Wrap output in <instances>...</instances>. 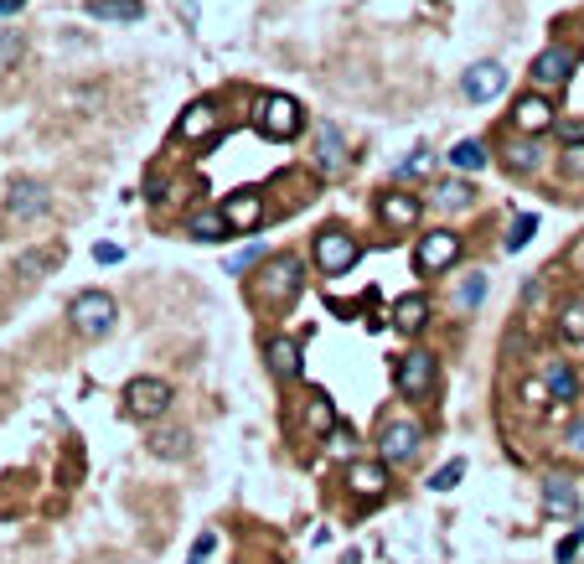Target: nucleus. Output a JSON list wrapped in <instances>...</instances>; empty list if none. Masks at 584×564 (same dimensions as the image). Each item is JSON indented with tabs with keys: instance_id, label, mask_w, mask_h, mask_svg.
<instances>
[{
	"instance_id": "14",
	"label": "nucleus",
	"mask_w": 584,
	"mask_h": 564,
	"mask_svg": "<svg viewBox=\"0 0 584 564\" xmlns=\"http://www.w3.org/2000/svg\"><path fill=\"white\" fill-rule=\"evenodd\" d=\"M419 213H424V207H419V197L414 192H383L378 197V223L383 228H398V233H404V228H414L419 223Z\"/></svg>"
},
{
	"instance_id": "27",
	"label": "nucleus",
	"mask_w": 584,
	"mask_h": 564,
	"mask_svg": "<svg viewBox=\"0 0 584 564\" xmlns=\"http://www.w3.org/2000/svg\"><path fill=\"white\" fill-rule=\"evenodd\" d=\"M21 52H26L21 26H6V32H0V73H6V68H16V63H21Z\"/></svg>"
},
{
	"instance_id": "7",
	"label": "nucleus",
	"mask_w": 584,
	"mask_h": 564,
	"mask_svg": "<svg viewBox=\"0 0 584 564\" xmlns=\"http://www.w3.org/2000/svg\"><path fill=\"white\" fill-rule=\"evenodd\" d=\"M455 259H460V233H450V228H435L414 244V270L419 275H445Z\"/></svg>"
},
{
	"instance_id": "1",
	"label": "nucleus",
	"mask_w": 584,
	"mask_h": 564,
	"mask_svg": "<svg viewBox=\"0 0 584 564\" xmlns=\"http://www.w3.org/2000/svg\"><path fill=\"white\" fill-rule=\"evenodd\" d=\"M300 290H305L300 259H295V254H274L264 270H259V280H254V301L269 306V311H290Z\"/></svg>"
},
{
	"instance_id": "42",
	"label": "nucleus",
	"mask_w": 584,
	"mask_h": 564,
	"mask_svg": "<svg viewBox=\"0 0 584 564\" xmlns=\"http://www.w3.org/2000/svg\"><path fill=\"white\" fill-rule=\"evenodd\" d=\"M176 11L187 16V21H197V0H176Z\"/></svg>"
},
{
	"instance_id": "24",
	"label": "nucleus",
	"mask_w": 584,
	"mask_h": 564,
	"mask_svg": "<svg viewBox=\"0 0 584 564\" xmlns=\"http://www.w3.org/2000/svg\"><path fill=\"white\" fill-rule=\"evenodd\" d=\"M538 161H543V151L533 145V135H528V140H512V145H507V171L528 176V171H538Z\"/></svg>"
},
{
	"instance_id": "29",
	"label": "nucleus",
	"mask_w": 584,
	"mask_h": 564,
	"mask_svg": "<svg viewBox=\"0 0 584 564\" xmlns=\"http://www.w3.org/2000/svg\"><path fill=\"white\" fill-rule=\"evenodd\" d=\"M305 425H311L316 435H326V430L336 425V414H331V404H326V394H311V404H305Z\"/></svg>"
},
{
	"instance_id": "9",
	"label": "nucleus",
	"mask_w": 584,
	"mask_h": 564,
	"mask_svg": "<svg viewBox=\"0 0 584 564\" xmlns=\"http://www.w3.org/2000/svg\"><path fill=\"white\" fill-rule=\"evenodd\" d=\"M502 88H507V68L491 63V57H486V63H476V68H466V78H460V94H466L471 104H491Z\"/></svg>"
},
{
	"instance_id": "8",
	"label": "nucleus",
	"mask_w": 584,
	"mask_h": 564,
	"mask_svg": "<svg viewBox=\"0 0 584 564\" xmlns=\"http://www.w3.org/2000/svg\"><path fill=\"white\" fill-rule=\"evenodd\" d=\"M378 451H383L388 466H409V461L424 451V430H419L414 420H388L383 435H378Z\"/></svg>"
},
{
	"instance_id": "25",
	"label": "nucleus",
	"mask_w": 584,
	"mask_h": 564,
	"mask_svg": "<svg viewBox=\"0 0 584 564\" xmlns=\"http://www.w3.org/2000/svg\"><path fill=\"white\" fill-rule=\"evenodd\" d=\"M450 166L455 171H481L486 166V145L481 140H460L455 151H450Z\"/></svg>"
},
{
	"instance_id": "3",
	"label": "nucleus",
	"mask_w": 584,
	"mask_h": 564,
	"mask_svg": "<svg viewBox=\"0 0 584 564\" xmlns=\"http://www.w3.org/2000/svg\"><path fill=\"white\" fill-rule=\"evenodd\" d=\"M254 125H259L264 140H295L300 125H305V114H300V104L290 94H264L254 104Z\"/></svg>"
},
{
	"instance_id": "16",
	"label": "nucleus",
	"mask_w": 584,
	"mask_h": 564,
	"mask_svg": "<svg viewBox=\"0 0 584 564\" xmlns=\"http://www.w3.org/2000/svg\"><path fill=\"white\" fill-rule=\"evenodd\" d=\"M223 218H228L233 233H254V228L264 223V197H259V192H233V197L223 202Z\"/></svg>"
},
{
	"instance_id": "26",
	"label": "nucleus",
	"mask_w": 584,
	"mask_h": 564,
	"mask_svg": "<svg viewBox=\"0 0 584 564\" xmlns=\"http://www.w3.org/2000/svg\"><path fill=\"white\" fill-rule=\"evenodd\" d=\"M150 451H156V456H187V430H156V435H150Z\"/></svg>"
},
{
	"instance_id": "22",
	"label": "nucleus",
	"mask_w": 584,
	"mask_h": 564,
	"mask_svg": "<svg viewBox=\"0 0 584 564\" xmlns=\"http://www.w3.org/2000/svg\"><path fill=\"white\" fill-rule=\"evenodd\" d=\"M187 233H192V239H202V244L233 239V228H228V218H223V207H218V213H192V218H187Z\"/></svg>"
},
{
	"instance_id": "37",
	"label": "nucleus",
	"mask_w": 584,
	"mask_h": 564,
	"mask_svg": "<svg viewBox=\"0 0 584 564\" xmlns=\"http://www.w3.org/2000/svg\"><path fill=\"white\" fill-rule=\"evenodd\" d=\"M57 264V254H26V259H16V270L21 275H42V270H52Z\"/></svg>"
},
{
	"instance_id": "39",
	"label": "nucleus",
	"mask_w": 584,
	"mask_h": 564,
	"mask_svg": "<svg viewBox=\"0 0 584 564\" xmlns=\"http://www.w3.org/2000/svg\"><path fill=\"white\" fill-rule=\"evenodd\" d=\"M94 259L99 264H119V259H125V249H119V244H94Z\"/></svg>"
},
{
	"instance_id": "34",
	"label": "nucleus",
	"mask_w": 584,
	"mask_h": 564,
	"mask_svg": "<svg viewBox=\"0 0 584 564\" xmlns=\"http://www.w3.org/2000/svg\"><path fill=\"white\" fill-rule=\"evenodd\" d=\"M435 197H440V207H471V187L466 182H440Z\"/></svg>"
},
{
	"instance_id": "40",
	"label": "nucleus",
	"mask_w": 584,
	"mask_h": 564,
	"mask_svg": "<svg viewBox=\"0 0 584 564\" xmlns=\"http://www.w3.org/2000/svg\"><path fill=\"white\" fill-rule=\"evenodd\" d=\"M254 259H259V249H243V254H238V259H233V264H228V270H233V275H238V270H249V264H254Z\"/></svg>"
},
{
	"instance_id": "20",
	"label": "nucleus",
	"mask_w": 584,
	"mask_h": 564,
	"mask_svg": "<svg viewBox=\"0 0 584 564\" xmlns=\"http://www.w3.org/2000/svg\"><path fill=\"white\" fill-rule=\"evenodd\" d=\"M424 321H429V301H424V295H404V301H393V326L404 337L424 332Z\"/></svg>"
},
{
	"instance_id": "15",
	"label": "nucleus",
	"mask_w": 584,
	"mask_h": 564,
	"mask_svg": "<svg viewBox=\"0 0 584 564\" xmlns=\"http://www.w3.org/2000/svg\"><path fill=\"white\" fill-rule=\"evenodd\" d=\"M218 125H223V120H218V109L202 99V104H192L187 114H181L171 135H176V140H187V145H197V140H212V135H218Z\"/></svg>"
},
{
	"instance_id": "10",
	"label": "nucleus",
	"mask_w": 584,
	"mask_h": 564,
	"mask_svg": "<svg viewBox=\"0 0 584 564\" xmlns=\"http://www.w3.org/2000/svg\"><path fill=\"white\" fill-rule=\"evenodd\" d=\"M316 166L326 171V176H342L347 166H352V151H347V135L336 130L331 120H321L316 125Z\"/></svg>"
},
{
	"instance_id": "28",
	"label": "nucleus",
	"mask_w": 584,
	"mask_h": 564,
	"mask_svg": "<svg viewBox=\"0 0 584 564\" xmlns=\"http://www.w3.org/2000/svg\"><path fill=\"white\" fill-rule=\"evenodd\" d=\"M559 337L564 342H584V301H569L559 311Z\"/></svg>"
},
{
	"instance_id": "43",
	"label": "nucleus",
	"mask_w": 584,
	"mask_h": 564,
	"mask_svg": "<svg viewBox=\"0 0 584 564\" xmlns=\"http://www.w3.org/2000/svg\"><path fill=\"white\" fill-rule=\"evenodd\" d=\"M21 6H26V0H0V16H16Z\"/></svg>"
},
{
	"instance_id": "18",
	"label": "nucleus",
	"mask_w": 584,
	"mask_h": 564,
	"mask_svg": "<svg viewBox=\"0 0 584 564\" xmlns=\"http://www.w3.org/2000/svg\"><path fill=\"white\" fill-rule=\"evenodd\" d=\"M264 363H269V373L280 378V383L300 378V342H295V337H269V347H264Z\"/></svg>"
},
{
	"instance_id": "32",
	"label": "nucleus",
	"mask_w": 584,
	"mask_h": 564,
	"mask_svg": "<svg viewBox=\"0 0 584 564\" xmlns=\"http://www.w3.org/2000/svg\"><path fill=\"white\" fill-rule=\"evenodd\" d=\"M460 477H466V461H445L435 477H429V487H435V492H450V487H460Z\"/></svg>"
},
{
	"instance_id": "35",
	"label": "nucleus",
	"mask_w": 584,
	"mask_h": 564,
	"mask_svg": "<svg viewBox=\"0 0 584 564\" xmlns=\"http://www.w3.org/2000/svg\"><path fill=\"white\" fill-rule=\"evenodd\" d=\"M435 171V151H414L404 166H398V182H409V176H429Z\"/></svg>"
},
{
	"instance_id": "13",
	"label": "nucleus",
	"mask_w": 584,
	"mask_h": 564,
	"mask_svg": "<svg viewBox=\"0 0 584 564\" xmlns=\"http://www.w3.org/2000/svg\"><path fill=\"white\" fill-rule=\"evenodd\" d=\"M574 63H579V57L569 47H548V52L533 57V83L538 88H564L574 78Z\"/></svg>"
},
{
	"instance_id": "17",
	"label": "nucleus",
	"mask_w": 584,
	"mask_h": 564,
	"mask_svg": "<svg viewBox=\"0 0 584 564\" xmlns=\"http://www.w3.org/2000/svg\"><path fill=\"white\" fill-rule=\"evenodd\" d=\"M347 487L362 497V502H373L388 492V461H352L347 466Z\"/></svg>"
},
{
	"instance_id": "31",
	"label": "nucleus",
	"mask_w": 584,
	"mask_h": 564,
	"mask_svg": "<svg viewBox=\"0 0 584 564\" xmlns=\"http://www.w3.org/2000/svg\"><path fill=\"white\" fill-rule=\"evenodd\" d=\"M533 233H538V218H533V213H522V218H512V233H507V249L517 254L522 244H528V239H533Z\"/></svg>"
},
{
	"instance_id": "6",
	"label": "nucleus",
	"mask_w": 584,
	"mask_h": 564,
	"mask_svg": "<svg viewBox=\"0 0 584 564\" xmlns=\"http://www.w3.org/2000/svg\"><path fill=\"white\" fill-rule=\"evenodd\" d=\"M176 389L166 378H130L125 383V409L135 414V420H161V414L171 409Z\"/></svg>"
},
{
	"instance_id": "2",
	"label": "nucleus",
	"mask_w": 584,
	"mask_h": 564,
	"mask_svg": "<svg viewBox=\"0 0 584 564\" xmlns=\"http://www.w3.org/2000/svg\"><path fill=\"white\" fill-rule=\"evenodd\" d=\"M114 321H119V306H114V295H104V290H78L68 301V326L78 337H88V342L109 337Z\"/></svg>"
},
{
	"instance_id": "23",
	"label": "nucleus",
	"mask_w": 584,
	"mask_h": 564,
	"mask_svg": "<svg viewBox=\"0 0 584 564\" xmlns=\"http://www.w3.org/2000/svg\"><path fill=\"white\" fill-rule=\"evenodd\" d=\"M543 508H548V513L574 518V513H579V492H574L564 477H548V482H543Z\"/></svg>"
},
{
	"instance_id": "30",
	"label": "nucleus",
	"mask_w": 584,
	"mask_h": 564,
	"mask_svg": "<svg viewBox=\"0 0 584 564\" xmlns=\"http://www.w3.org/2000/svg\"><path fill=\"white\" fill-rule=\"evenodd\" d=\"M559 166H564V176L584 182V140H569V145H564V151H559Z\"/></svg>"
},
{
	"instance_id": "36",
	"label": "nucleus",
	"mask_w": 584,
	"mask_h": 564,
	"mask_svg": "<svg viewBox=\"0 0 584 564\" xmlns=\"http://www.w3.org/2000/svg\"><path fill=\"white\" fill-rule=\"evenodd\" d=\"M564 456H569V461H584V414L564 430Z\"/></svg>"
},
{
	"instance_id": "41",
	"label": "nucleus",
	"mask_w": 584,
	"mask_h": 564,
	"mask_svg": "<svg viewBox=\"0 0 584 564\" xmlns=\"http://www.w3.org/2000/svg\"><path fill=\"white\" fill-rule=\"evenodd\" d=\"M569 270H574V275H584V239L569 249Z\"/></svg>"
},
{
	"instance_id": "5",
	"label": "nucleus",
	"mask_w": 584,
	"mask_h": 564,
	"mask_svg": "<svg viewBox=\"0 0 584 564\" xmlns=\"http://www.w3.org/2000/svg\"><path fill=\"white\" fill-rule=\"evenodd\" d=\"M311 254H316V270L321 275H347L352 264L362 259V244L352 239L347 228H321L316 244H311Z\"/></svg>"
},
{
	"instance_id": "19",
	"label": "nucleus",
	"mask_w": 584,
	"mask_h": 564,
	"mask_svg": "<svg viewBox=\"0 0 584 564\" xmlns=\"http://www.w3.org/2000/svg\"><path fill=\"white\" fill-rule=\"evenodd\" d=\"M543 383H548V394L559 399V404H574V399H579V373H574L564 358H553V363L543 368Z\"/></svg>"
},
{
	"instance_id": "21",
	"label": "nucleus",
	"mask_w": 584,
	"mask_h": 564,
	"mask_svg": "<svg viewBox=\"0 0 584 564\" xmlns=\"http://www.w3.org/2000/svg\"><path fill=\"white\" fill-rule=\"evenodd\" d=\"M83 11L94 16V21H119V26H130V21H140V16H145L140 0H88Z\"/></svg>"
},
{
	"instance_id": "11",
	"label": "nucleus",
	"mask_w": 584,
	"mask_h": 564,
	"mask_svg": "<svg viewBox=\"0 0 584 564\" xmlns=\"http://www.w3.org/2000/svg\"><path fill=\"white\" fill-rule=\"evenodd\" d=\"M553 125H559V114H553V104L543 94H522L512 104V130H522V135H548Z\"/></svg>"
},
{
	"instance_id": "33",
	"label": "nucleus",
	"mask_w": 584,
	"mask_h": 564,
	"mask_svg": "<svg viewBox=\"0 0 584 564\" xmlns=\"http://www.w3.org/2000/svg\"><path fill=\"white\" fill-rule=\"evenodd\" d=\"M481 295H486V275H471L466 285L455 290V306H460V311H471V306H481Z\"/></svg>"
},
{
	"instance_id": "12",
	"label": "nucleus",
	"mask_w": 584,
	"mask_h": 564,
	"mask_svg": "<svg viewBox=\"0 0 584 564\" xmlns=\"http://www.w3.org/2000/svg\"><path fill=\"white\" fill-rule=\"evenodd\" d=\"M47 207H52V192H47V182H32V176L6 192V213L21 218V223H26V218H42Z\"/></svg>"
},
{
	"instance_id": "38",
	"label": "nucleus",
	"mask_w": 584,
	"mask_h": 564,
	"mask_svg": "<svg viewBox=\"0 0 584 564\" xmlns=\"http://www.w3.org/2000/svg\"><path fill=\"white\" fill-rule=\"evenodd\" d=\"M579 544H584V528H574V533H569V539L559 544V564H569V559L579 554Z\"/></svg>"
},
{
	"instance_id": "4",
	"label": "nucleus",
	"mask_w": 584,
	"mask_h": 564,
	"mask_svg": "<svg viewBox=\"0 0 584 564\" xmlns=\"http://www.w3.org/2000/svg\"><path fill=\"white\" fill-rule=\"evenodd\" d=\"M435 378H440L435 352H424V347L404 352V358L393 363V383H398V394H404V399H429V394H435Z\"/></svg>"
}]
</instances>
